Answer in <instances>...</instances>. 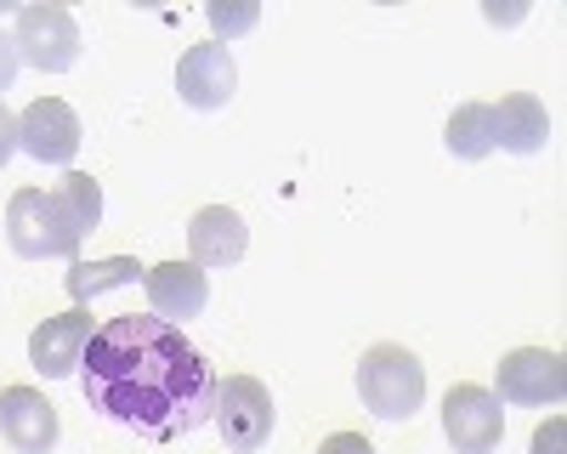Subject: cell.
<instances>
[{
	"label": "cell",
	"instance_id": "cell-7",
	"mask_svg": "<svg viewBox=\"0 0 567 454\" xmlns=\"http://www.w3.org/2000/svg\"><path fill=\"white\" fill-rule=\"evenodd\" d=\"M443 432H449L454 454H494L499 437H505V409L488 386L460 381L443 398Z\"/></svg>",
	"mask_w": 567,
	"mask_h": 454
},
{
	"label": "cell",
	"instance_id": "cell-19",
	"mask_svg": "<svg viewBox=\"0 0 567 454\" xmlns=\"http://www.w3.org/2000/svg\"><path fill=\"white\" fill-rule=\"evenodd\" d=\"M318 454H374V443L363 432H336V437H323Z\"/></svg>",
	"mask_w": 567,
	"mask_h": 454
},
{
	"label": "cell",
	"instance_id": "cell-10",
	"mask_svg": "<svg viewBox=\"0 0 567 454\" xmlns=\"http://www.w3.org/2000/svg\"><path fill=\"white\" fill-rule=\"evenodd\" d=\"M91 336H97L91 312L85 307H69L58 318H45V324L29 336V363H34L45 381H69V375H80V358H85Z\"/></svg>",
	"mask_w": 567,
	"mask_h": 454
},
{
	"label": "cell",
	"instance_id": "cell-11",
	"mask_svg": "<svg viewBox=\"0 0 567 454\" xmlns=\"http://www.w3.org/2000/svg\"><path fill=\"white\" fill-rule=\"evenodd\" d=\"M142 290H148L154 318H165V324H176V330L210 307V279H205V267H194V261H159V267H148V272H142Z\"/></svg>",
	"mask_w": 567,
	"mask_h": 454
},
{
	"label": "cell",
	"instance_id": "cell-17",
	"mask_svg": "<svg viewBox=\"0 0 567 454\" xmlns=\"http://www.w3.org/2000/svg\"><path fill=\"white\" fill-rule=\"evenodd\" d=\"M52 199H58V210L69 216V227H74L80 239L97 234V221H103V188H97L85 171H63V182L52 188Z\"/></svg>",
	"mask_w": 567,
	"mask_h": 454
},
{
	"label": "cell",
	"instance_id": "cell-15",
	"mask_svg": "<svg viewBox=\"0 0 567 454\" xmlns=\"http://www.w3.org/2000/svg\"><path fill=\"white\" fill-rule=\"evenodd\" d=\"M443 143H449V154L465 159V165L488 159V154H494V103H460V109L449 114V125H443Z\"/></svg>",
	"mask_w": 567,
	"mask_h": 454
},
{
	"label": "cell",
	"instance_id": "cell-16",
	"mask_svg": "<svg viewBox=\"0 0 567 454\" xmlns=\"http://www.w3.org/2000/svg\"><path fill=\"white\" fill-rule=\"evenodd\" d=\"M142 267L136 256H103V261H74L69 267V296H74V307H85V301H97L103 290H120V285H136L142 279Z\"/></svg>",
	"mask_w": 567,
	"mask_h": 454
},
{
	"label": "cell",
	"instance_id": "cell-9",
	"mask_svg": "<svg viewBox=\"0 0 567 454\" xmlns=\"http://www.w3.org/2000/svg\"><path fill=\"white\" fill-rule=\"evenodd\" d=\"M80 114L63 103V97H34L23 114H18V148L40 165H74L80 154Z\"/></svg>",
	"mask_w": 567,
	"mask_h": 454
},
{
	"label": "cell",
	"instance_id": "cell-1",
	"mask_svg": "<svg viewBox=\"0 0 567 454\" xmlns=\"http://www.w3.org/2000/svg\"><path fill=\"white\" fill-rule=\"evenodd\" d=\"M216 386L221 381L210 370V358L154 312L142 318L125 312L97 324V336H91L80 358L85 403L148 443H176L210 426Z\"/></svg>",
	"mask_w": 567,
	"mask_h": 454
},
{
	"label": "cell",
	"instance_id": "cell-6",
	"mask_svg": "<svg viewBox=\"0 0 567 454\" xmlns=\"http://www.w3.org/2000/svg\"><path fill=\"white\" fill-rule=\"evenodd\" d=\"M499 403H523V409H556L567 398V363L550 347H516L499 358Z\"/></svg>",
	"mask_w": 567,
	"mask_h": 454
},
{
	"label": "cell",
	"instance_id": "cell-18",
	"mask_svg": "<svg viewBox=\"0 0 567 454\" xmlns=\"http://www.w3.org/2000/svg\"><path fill=\"white\" fill-rule=\"evenodd\" d=\"M210 23H216V34H245V29L256 23V7H239V12H227V7H210Z\"/></svg>",
	"mask_w": 567,
	"mask_h": 454
},
{
	"label": "cell",
	"instance_id": "cell-2",
	"mask_svg": "<svg viewBox=\"0 0 567 454\" xmlns=\"http://www.w3.org/2000/svg\"><path fill=\"white\" fill-rule=\"evenodd\" d=\"M358 398L374 421H414L425 403V363L409 347H369L358 363Z\"/></svg>",
	"mask_w": 567,
	"mask_h": 454
},
{
	"label": "cell",
	"instance_id": "cell-5",
	"mask_svg": "<svg viewBox=\"0 0 567 454\" xmlns=\"http://www.w3.org/2000/svg\"><path fill=\"white\" fill-rule=\"evenodd\" d=\"M210 426L221 432L227 454H256L272 437V392L256 375H227L216 386V415Z\"/></svg>",
	"mask_w": 567,
	"mask_h": 454
},
{
	"label": "cell",
	"instance_id": "cell-21",
	"mask_svg": "<svg viewBox=\"0 0 567 454\" xmlns=\"http://www.w3.org/2000/svg\"><path fill=\"white\" fill-rule=\"evenodd\" d=\"M12 154H18V114L7 109V97H0V171H7Z\"/></svg>",
	"mask_w": 567,
	"mask_h": 454
},
{
	"label": "cell",
	"instance_id": "cell-4",
	"mask_svg": "<svg viewBox=\"0 0 567 454\" xmlns=\"http://www.w3.org/2000/svg\"><path fill=\"white\" fill-rule=\"evenodd\" d=\"M12 45H18V63L40 69V74H69L80 63V23L69 7H23L12 23Z\"/></svg>",
	"mask_w": 567,
	"mask_h": 454
},
{
	"label": "cell",
	"instance_id": "cell-12",
	"mask_svg": "<svg viewBox=\"0 0 567 454\" xmlns=\"http://www.w3.org/2000/svg\"><path fill=\"white\" fill-rule=\"evenodd\" d=\"M0 437H7L18 454H52L58 437H63L58 409L34 386H7L0 392Z\"/></svg>",
	"mask_w": 567,
	"mask_h": 454
},
{
	"label": "cell",
	"instance_id": "cell-22",
	"mask_svg": "<svg viewBox=\"0 0 567 454\" xmlns=\"http://www.w3.org/2000/svg\"><path fill=\"white\" fill-rule=\"evenodd\" d=\"M561 443H567V421H545L539 432H534V454H561Z\"/></svg>",
	"mask_w": 567,
	"mask_h": 454
},
{
	"label": "cell",
	"instance_id": "cell-14",
	"mask_svg": "<svg viewBox=\"0 0 567 454\" xmlns=\"http://www.w3.org/2000/svg\"><path fill=\"white\" fill-rule=\"evenodd\" d=\"M550 143V114L539 97L528 91H511V97L494 103V148L505 154H539Z\"/></svg>",
	"mask_w": 567,
	"mask_h": 454
},
{
	"label": "cell",
	"instance_id": "cell-3",
	"mask_svg": "<svg viewBox=\"0 0 567 454\" xmlns=\"http://www.w3.org/2000/svg\"><path fill=\"white\" fill-rule=\"evenodd\" d=\"M7 245L23 261H74L80 256V234L69 227V216L58 210V199L45 188H18L7 205Z\"/></svg>",
	"mask_w": 567,
	"mask_h": 454
},
{
	"label": "cell",
	"instance_id": "cell-8",
	"mask_svg": "<svg viewBox=\"0 0 567 454\" xmlns=\"http://www.w3.org/2000/svg\"><path fill=\"white\" fill-rule=\"evenodd\" d=\"M233 91H239V63L221 40H199L187 45L182 63H176V97L199 114H216L233 103Z\"/></svg>",
	"mask_w": 567,
	"mask_h": 454
},
{
	"label": "cell",
	"instance_id": "cell-20",
	"mask_svg": "<svg viewBox=\"0 0 567 454\" xmlns=\"http://www.w3.org/2000/svg\"><path fill=\"white\" fill-rule=\"evenodd\" d=\"M18 45H12V34L7 29H0V97H7V91H12V80H18Z\"/></svg>",
	"mask_w": 567,
	"mask_h": 454
},
{
	"label": "cell",
	"instance_id": "cell-13",
	"mask_svg": "<svg viewBox=\"0 0 567 454\" xmlns=\"http://www.w3.org/2000/svg\"><path fill=\"white\" fill-rule=\"evenodd\" d=\"M250 250V227L239 210L227 205H205L187 221V261L194 267H239Z\"/></svg>",
	"mask_w": 567,
	"mask_h": 454
}]
</instances>
